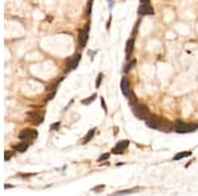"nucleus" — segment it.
<instances>
[{"label":"nucleus","mask_w":198,"mask_h":196,"mask_svg":"<svg viewBox=\"0 0 198 196\" xmlns=\"http://www.w3.org/2000/svg\"><path fill=\"white\" fill-rule=\"evenodd\" d=\"M198 129V125L193 123H184L182 121H177L174 125V131H177L178 134H185V133H191L196 131Z\"/></svg>","instance_id":"f257e3e1"},{"label":"nucleus","mask_w":198,"mask_h":196,"mask_svg":"<svg viewBox=\"0 0 198 196\" xmlns=\"http://www.w3.org/2000/svg\"><path fill=\"white\" fill-rule=\"evenodd\" d=\"M132 113L139 118V119H143L145 121L148 118V109L143 105H139V103H134L132 105Z\"/></svg>","instance_id":"f03ea898"},{"label":"nucleus","mask_w":198,"mask_h":196,"mask_svg":"<svg viewBox=\"0 0 198 196\" xmlns=\"http://www.w3.org/2000/svg\"><path fill=\"white\" fill-rule=\"evenodd\" d=\"M20 139H22V141H33V139L37 138V131H35L33 129H24L21 130V133H20Z\"/></svg>","instance_id":"7ed1b4c3"},{"label":"nucleus","mask_w":198,"mask_h":196,"mask_svg":"<svg viewBox=\"0 0 198 196\" xmlns=\"http://www.w3.org/2000/svg\"><path fill=\"white\" fill-rule=\"evenodd\" d=\"M145 123H147V126L151 127V129L160 130L161 129V123H163V119L155 117V115H151V117H148L145 119Z\"/></svg>","instance_id":"20e7f679"},{"label":"nucleus","mask_w":198,"mask_h":196,"mask_svg":"<svg viewBox=\"0 0 198 196\" xmlns=\"http://www.w3.org/2000/svg\"><path fill=\"white\" fill-rule=\"evenodd\" d=\"M89 28H90V24H86V27L79 32L78 41H79V47L81 48H85V45L87 42V39H89Z\"/></svg>","instance_id":"39448f33"},{"label":"nucleus","mask_w":198,"mask_h":196,"mask_svg":"<svg viewBox=\"0 0 198 196\" xmlns=\"http://www.w3.org/2000/svg\"><path fill=\"white\" fill-rule=\"evenodd\" d=\"M129 141H120L116 143V146L112 149V154L119 155V154H123V151H126V149L128 147Z\"/></svg>","instance_id":"423d86ee"},{"label":"nucleus","mask_w":198,"mask_h":196,"mask_svg":"<svg viewBox=\"0 0 198 196\" xmlns=\"http://www.w3.org/2000/svg\"><path fill=\"white\" fill-rule=\"evenodd\" d=\"M28 118H29L35 125H40L42 121H44V115H42L41 113H37V111L28 113Z\"/></svg>","instance_id":"0eeeda50"},{"label":"nucleus","mask_w":198,"mask_h":196,"mask_svg":"<svg viewBox=\"0 0 198 196\" xmlns=\"http://www.w3.org/2000/svg\"><path fill=\"white\" fill-rule=\"evenodd\" d=\"M153 13H155L153 8H152L149 4H141L140 7H139V15L151 16V15H153Z\"/></svg>","instance_id":"6e6552de"},{"label":"nucleus","mask_w":198,"mask_h":196,"mask_svg":"<svg viewBox=\"0 0 198 196\" xmlns=\"http://www.w3.org/2000/svg\"><path fill=\"white\" fill-rule=\"evenodd\" d=\"M120 89H121V93H123L126 97H129V94H131V92H129V82H128V79H127L126 77L121 78Z\"/></svg>","instance_id":"1a4fd4ad"},{"label":"nucleus","mask_w":198,"mask_h":196,"mask_svg":"<svg viewBox=\"0 0 198 196\" xmlns=\"http://www.w3.org/2000/svg\"><path fill=\"white\" fill-rule=\"evenodd\" d=\"M79 60H81V55H74L72 58L67 61V70H73L77 68Z\"/></svg>","instance_id":"9d476101"},{"label":"nucleus","mask_w":198,"mask_h":196,"mask_svg":"<svg viewBox=\"0 0 198 196\" xmlns=\"http://www.w3.org/2000/svg\"><path fill=\"white\" fill-rule=\"evenodd\" d=\"M134 49V39H129L128 42H127V48H126V56H127V60H129L131 57V50Z\"/></svg>","instance_id":"9b49d317"},{"label":"nucleus","mask_w":198,"mask_h":196,"mask_svg":"<svg viewBox=\"0 0 198 196\" xmlns=\"http://www.w3.org/2000/svg\"><path fill=\"white\" fill-rule=\"evenodd\" d=\"M27 149H28L27 141H25V142H21V143H19V144H16V146H15V150H16V151H19V152H24Z\"/></svg>","instance_id":"f8f14e48"},{"label":"nucleus","mask_w":198,"mask_h":196,"mask_svg":"<svg viewBox=\"0 0 198 196\" xmlns=\"http://www.w3.org/2000/svg\"><path fill=\"white\" fill-rule=\"evenodd\" d=\"M191 155V151H182V152H180V154H177V155H174V160H180V159H182V158H188V157H190Z\"/></svg>","instance_id":"ddd939ff"},{"label":"nucleus","mask_w":198,"mask_h":196,"mask_svg":"<svg viewBox=\"0 0 198 196\" xmlns=\"http://www.w3.org/2000/svg\"><path fill=\"white\" fill-rule=\"evenodd\" d=\"M94 133H95V129H91V130H90V131L87 133V135H86V137L83 138V142H82V143H87V142H89L90 139H91L92 137H94Z\"/></svg>","instance_id":"4468645a"},{"label":"nucleus","mask_w":198,"mask_h":196,"mask_svg":"<svg viewBox=\"0 0 198 196\" xmlns=\"http://www.w3.org/2000/svg\"><path fill=\"white\" fill-rule=\"evenodd\" d=\"M95 98H97V94H92L91 97H89V98H86V99H85V101L82 102V103H83V105H87V103H90V102H92V101H94Z\"/></svg>","instance_id":"2eb2a0df"},{"label":"nucleus","mask_w":198,"mask_h":196,"mask_svg":"<svg viewBox=\"0 0 198 196\" xmlns=\"http://www.w3.org/2000/svg\"><path fill=\"white\" fill-rule=\"evenodd\" d=\"M108 158H110V152H107V154H103L102 157H99V158H98V162L100 163V162L106 160V159H108Z\"/></svg>","instance_id":"dca6fc26"},{"label":"nucleus","mask_w":198,"mask_h":196,"mask_svg":"<svg viewBox=\"0 0 198 196\" xmlns=\"http://www.w3.org/2000/svg\"><path fill=\"white\" fill-rule=\"evenodd\" d=\"M102 78H103V74H98V77H97V82H95V86L99 87V85H100V82H102Z\"/></svg>","instance_id":"f3484780"},{"label":"nucleus","mask_w":198,"mask_h":196,"mask_svg":"<svg viewBox=\"0 0 198 196\" xmlns=\"http://www.w3.org/2000/svg\"><path fill=\"white\" fill-rule=\"evenodd\" d=\"M59 126H61V123H59V122H57V123H54V125H52V126H50V130L59 129Z\"/></svg>","instance_id":"a211bd4d"},{"label":"nucleus","mask_w":198,"mask_h":196,"mask_svg":"<svg viewBox=\"0 0 198 196\" xmlns=\"http://www.w3.org/2000/svg\"><path fill=\"white\" fill-rule=\"evenodd\" d=\"M103 188H104V186H100V187H97V188H94V191L98 192V191H102Z\"/></svg>","instance_id":"6ab92c4d"},{"label":"nucleus","mask_w":198,"mask_h":196,"mask_svg":"<svg viewBox=\"0 0 198 196\" xmlns=\"http://www.w3.org/2000/svg\"><path fill=\"white\" fill-rule=\"evenodd\" d=\"M141 4H149V0H140Z\"/></svg>","instance_id":"aec40b11"},{"label":"nucleus","mask_w":198,"mask_h":196,"mask_svg":"<svg viewBox=\"0 0 198 196\" xmlns=\"http://www.w3.org/2000/svg\"><path fill=\"white\" fill-rule=\"evenodd\" d=\"M4 158H5V160H8V159H9V158H11V154H7V155H5V157H4Z\"/></svg>","instance_id":"412c9836"}]
</instances>
